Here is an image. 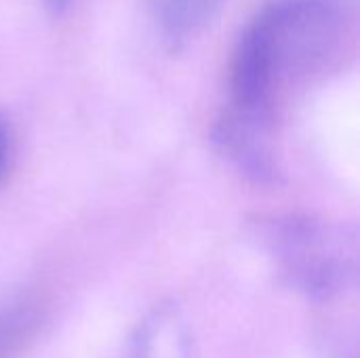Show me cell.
<instances>
[{
  "instance_id": "8992f818",
  "label": "cell",
  "mask_w": 360,
  "mask_h": 358,
  "mask_svg": "<svg viewBox=\"0 0 360 358\" xmlns=\"http://www.w3.org/2000/svg\"><path fill=\"white\" fill-rule=\"evenodd\" d=\"M8 148H11V133H8V124L4 122V118L0 116V169L6 162L8 156Z\"/></svg>"
},
{
  "instance_id": "52a82bcc",
  "label": "cell",
  "mask_w": 360,
  "mask_h": 358,
  "mask_svg": "<svg viewBox=\"0 0 360 358\" xmlns=\"http://www.w3.org/2000/svg\"><path fill=\"white\" fill-rule=\"evenodd\" d=\"M44 4L51 13H63L72 4V0H44Z\"/></svg>"
},
{
  "instance_id": "3957f363",
  "label": "cell",
  "mask_w": 360,
  "mask_h": 358,
  "mask_svg": "<svg viewBox=\"0 0 360 358\" xmlns=\"http://www.w3.org/2000/svg\"><path fill=\"white\" fill-rule=\"evenodd\" d=\"M127 358H192L188 325L177 308L160 306L135 331Z\"/></svg>"
},
{
  "instance_id": "6da1fadb",
  "label": "cell",
  "mask_w": 360,
  "mask_h": 358,
  "mask_svg": "<svg viewBox=\"0 0 360 358\" xmlns=\"http://www.w3.org/2000/svg\"><path fill=\"white\" fill-rule=\"evenodd\" d=\"M348 30L350 11L344 0H266L232 51L234 116L266 122L281 80L323 68L340 51Z\"/></svg>"
},
{
  "instance_id": "277c9868",
  "label": "cell",
  "mask_w": 360,
  "mask_h": 358,
  "mask_svg": "<svg viewBox=\"0 0 360 358\" xmlns=\"http://www.w3.org/2000/svg\"><path fill=\"white\" fill-rule=\"evenodd\" d=\"M226 0H150L154 25L169 49L192 40L217 15Z\"/></svg>"
},
{
  "instance_id": "7a4b0ae2",
  "label": "cell",
  "mask_w": 360,
  "mask_h": 358,
  "mask_svg": "<svg viewBox=\"0 0 360 358\" xmlns=\"http://www.w3.org/2000/svg\"><path fill=\"white\" fill-rule=\"evenodd\" d=\"M266 241L287 281L312 300L342 293L354 274L352 247L338 228L323 222L274 219L266 228Z\"/></svg>"
},
{
  "instance_id": "5b68a950",
  "label": "cell",
  "mask_w": 360,
  "mask_h": 358,
  "mask_svg": "<svg viewBox=\"0 0 360 358\" xmlns=\"http://www.w3.org/2000/svg\"><path fill=\"white\" fill-rule=\"evenodd\" d=\"M42 310L34 300H15L0 306V358H17L36 338Z\"/></svg>"
}]
</instances>
